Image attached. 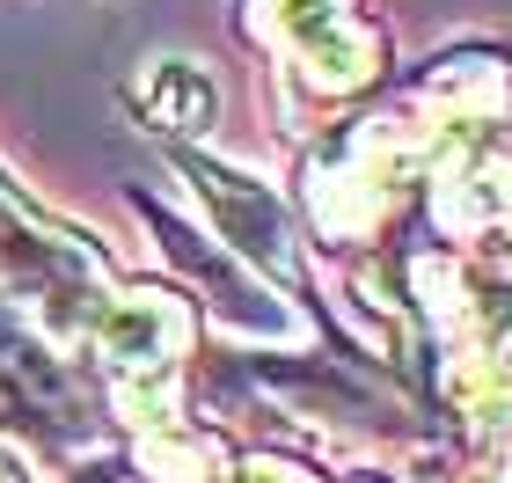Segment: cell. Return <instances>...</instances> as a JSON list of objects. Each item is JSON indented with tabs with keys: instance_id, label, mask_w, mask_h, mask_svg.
I'll return each instance as SVG.
<instances>
[{
	"instance_id": "obj_1",
	"label": "cell",
	"mask_w": 512,
	"mask_h": 483,
	"mask_svg": "<svg viewBox=\"0 0 512 483\" xmlns=\"http://www.w3.org/2000/svg\"><path fill=\"white\" fill-rule=\"evenodd\" d=\"M198 191L220 205V227H227V242L249 249V257H286V227H278V205L264 191H242L235 176H220V169H198Z\"/></svg>"
}]
</instances>
